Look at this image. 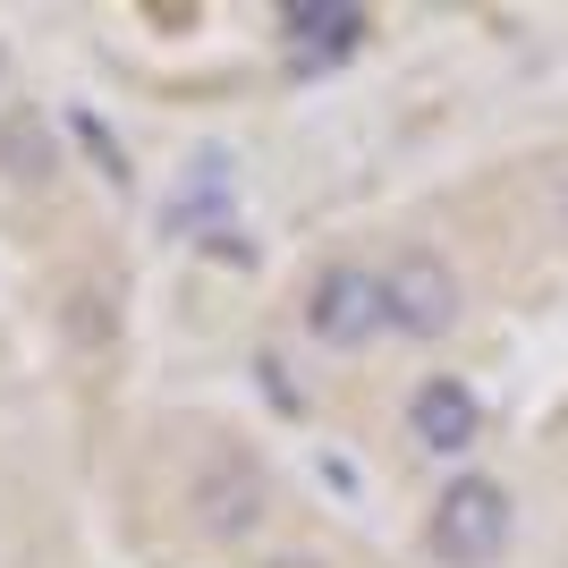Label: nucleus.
I'll use <instances>...</instances> for the list:
<instances>
[{"label":"nucleus","instance_id":"1","mask_svg":"<svg viewBox=\"0 0 568 568\" xmlns=\"http://www.w3.org/2000/svg\"><path fill=\"white\" fill-rule=\"evenodd\" d=\"M425 544H433V560H450V568L500 560V544H509V493H500L493 475H458L450 493L433 500Z\"/></svg>","mask_w":568,"mask_h":568},{"label":"nucleus","instance_id":"2","mask_svg":"<svg viewBox=\"0 0 568 568\" xmlns=\"http://www.w3.org/2000/svg\"><path fill=\"white\" fill-rule=\"evenodd\" d=\"M306 323H314V339H332V348H365L374 332H390V288H382V272L332 263L306 297Z\"/></svg>","mask_w":568,"mask_h":568},{"label":"nucleus","instance_id":"3","mask_svg":"<svg viewBox=\"0 0 568 568\" xmlns=\"http://www.w3.org/2000/svg\"><path fill=\"white\" fill-rule=\"evenodd\" d=\"M390 288V332H416V339H442L458 323V272L442 255H399L382 272Z\"/></svg>","mask_w":568,"mask_h":568},{"label":"nucleus","instance_id":"4","mask_svg":"<svg viewBox=\"0 0 568 568\" xmlns=\"http://www.w3.org/2000/svg\"><path fill=\"white\" fill-rule=\"evenodd\" d=\"M407 425H416V442H425V450L458 458V450H475V433H484V407H475L467 382L433 374V382H416V399H407Z\"/></svg>","mask_w":568,"mask_h":568},{"label":"nucleus","instance_id":"5","mask_svg":"<svg viewBox=\"0 0 568 568\" xmlns=\"http://www.w3.org/2000/svg\"><path fill=\"white\" fill-rule=\"evenodd\" d=\"M195 518L213 526V535H246V526L263 518L255 458H221V467H204V484H195Z\"/></svg>","mask_w":568,"mask_h":568},{"label":"nucleus","instance_id":"6","mask_svg":"<svg viewBox=\"0 0 568 568\" xmlns=\"http://www.w3.org/2000/svg\"><path fill=\"white\" fill-rule=\"evenodd\" d=\"M281 26H288V43L306 51V60H339V51L365 43V9H348V0H297Z\"/></svg>","mask_w":568,"mask_h":568},{"label":"nucleus","instance_id":"7","mask_svg":"<svg viewBox=\"0 0 568 568\" xmlns=\"http://www.w3.org/2000/svg\"><path fill=\"white\" fill-rule=\"evenodd\" d=\"M0 162L18 170V179H51V128L34 111H18L9 128H0Z\"/></svg>","mask_w":568,"mask_h":568},{"label":"nucleus","instance_id":"8","mask_svg":"<svg viewBox=\"0 0 568 568\" xmlns=\"http://www.w3.org/2000/svg\"><path fill=\"white\" fill-rule=\"evenodd\" d=\"M77 136H85V153H94V162H102V179H111V187H128V162H119L111 128H102V119H77Z\"/></svg>","mask_w":568,"mask_h":568},{"label":"nucleus","instance_id":"9","mask_svg":"<svg viewBox=\"0 0 568 568\" xmlns=\"http://www.w3.org/2000/svg\"><path fill=\"white\" fill-rule=\"evenodd\" d=\"M272 568H314V560H272Z\"/></svg>","mask_w":568,"mask_h":568}]
</instances>
